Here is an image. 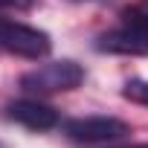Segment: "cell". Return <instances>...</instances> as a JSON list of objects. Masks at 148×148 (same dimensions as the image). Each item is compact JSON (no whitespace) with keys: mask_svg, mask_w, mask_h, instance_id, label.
I'll use <instances>...</instances> for the list:
<instances>
[{"mask_svg":"<svg viewBox=\"0 0 148 148\" xmlns=\"http://www.w3.org/2000/svg\"><path fill=\"white\" fill-rule=\"evenodd\" d=\"M82 82H84V67L70 58L41 64L32 73L21 76V87L32 96H52V93H64V90H76Z\"/></svg>","mask_w":148,"mask_h":148,"instance_id":"cell-1","label":"cell"},{"mask_svg":"<svg viewBox=\"0 0 148 148\" xmlns=\"http://www.w3.org/2000/svg\"><path fill=\"white\" fill-rule=\"evenodd\" d=\"M0 49L18 55V58H44L52 49V41L44 29L21 23V21H9V18H0Z\"/></svg>","mask_w":148,"mask_h":148,"instance_id":"cell-2","label":"cell"},{"mask_svg":"<svg viewBox=\"0 0 148 148\" xmlns=\"http://www.w3.org/2000/svg\"><path fill=\"white\" fill-rule=\"evenodd\" d=\"M67 136L84 142V145H99V142H116L131 134V125L116 119V116H82V119H70L64 125Z\"/></svg>","mask_w":148,"mask_h":148,"instance_id":"cell-3","label":"cell"},{"mask_svg":"<svg viewBox=\"0 0 148 148\" xmlns=\"http://www.w3.org/2000/svg\"><path fill=\"white\" fill-rule=\"evenodd\" d=\"M9 119H15L18 125L29 128V131H52L58 125V110L38 102V99H18L6 105Z\"/></svg>","mask_w":148,"mask_h":148,"instance_id":"cell-4","label":"cell"},{"mask_svg":"<svg viewBox=\"0 0 148 148\" xmlns=\"http://www.w3.org/2000/svg\"><path fill=\"white\" fill-rule=\"evenodd\" d=\"M96 49L110 55H148V32H139L134 26L110 29L96 38Z\"/></svg>","mask_w":148,"mask_h":148,"instance_id":"cell-5","label":"cell"},{"mask_svg":"<svg viewBox=\"0 0 148 148\" xmlns=\"http://www.w3.org/2000/svg\"><path fill=\"white\" fill-rule=\"evenodd\" d=\"M122 21H125V26H134L139 32H148V0L131 6V9H125L122 12Z\"/></svg>","mask_w":148,"mask_h":148,"instance_id":"cell-6","label":"cell"},{"mask_svg":"<svg viewBox=\"0 0 148 148\" xmlns=\"http://www.w3.org/2000/svg\"><path fill=\"white\" fill-rule=\"evenodd\" d=\"M122 96H125L128 102H136V105H145V108H148V82H145V79H131V82H125Z\"/></svg>","mask_w":148,"mask_h":148,"instance_id":"cell-7","label":"cell"},{"mask_svg":"<svg viewBox=\"0 0 148 148\" xmlns=\"http://www.w3.org/2000/svg\"><path fill=\"white\" fill-rule=\"evenodd\" d=\"M0 6L3 9H29L32 0H0Z\"/></svg>","mask_w":148,"mask_h":148,"instance_id":"cell-8","label":"cell"},{"mask_svg":"<svg viewBox=\"0 0 148 148\" xmlns=\"http://www.w3.org/2000/svg\"><path fill=\"white\" fill-rule=\"evenodd\" d=\"M119 148H148V142H134V145H119Z\"/></svg>","mask_w":148,"mask_h":148,"instance_id":"cell-9","label":"cell"},{"mask_svg":"<svg viewBox=\"0 0 148 148\" xmlns=\"http://www.w3.org/2000/svg\"><path fill=\"white\" fill-rule=\"evenodd\" d=\"M0 148H3V145H0Z\"/></svg>","mask_w":148,"mask_h":148,"instance_id":"cell-10","label":"cell"}]
</instances>
